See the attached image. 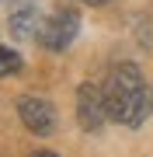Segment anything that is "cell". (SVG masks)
I'll return each instance as SVG.
<instances>
[{
  "mask_svg": "<svg viewBox=\"0 0 153 157\" xmlns=\"http://www.w3.org/2000/svg\"><path fill=\"white\" fill-rule=\"evenodd\" d=\"M80 4H91V7H104L108 0H80Z\"/></svg>",
  "mask_w": 153,
  "mask_h": 157,
  "instance_id": "7",
  "label": "cell"
},
{
  "mask_svg": "<svg viewBox=\"0 0 153 157\" xmlns=\"http://www.w3.org/2000/svg\"><path fill=\"white\" fill-rule=\"evenodd\" d=\"M31 157H59V154H52V150H38V154H31Z\"/></svg>",
  "mask_w": 153,
  "mask_h": 157,
  "instance_id": "8",
  "label": "cell"
},
{
  "mask_svg": "<svg viewBox=\"0 0 153 157\" xmlns=\"http://www.w3.org/2000/svg\"><path fill=\"white\" fill-rule=\"evenodd\" d=\"M80 32V14L73 7H59V11H52L46 21L38 25V32H35V39H38L42 49H52V52H63L70 42L77 39Z\"/></svg>",
  "mask_w": 153,
  "mask_h": 157,
  "instance_id": "2",
  "label": "cell"
},
{
  "mask_svg": "<svg viewBox=\"0 0 153 157\" xmlns=\"http://www.w3.org/2000/svg\"><path fill=\"white\" fill-rule=\"evenodd\" d=\"M108 119V101H104V87L97 84H80L77 87V122L84 133H97Z\"/></svg>",
  "mask_w": 153,
  "mask_h": 157,
  "instance_id": "3",
  "label": "cell"
},
{
  "mask_svg": "<svg viewBox=\"0 0 153 157\" xmlns=\"http://www.w3.org/2000/svg\"><path fill=\"white\" fill-rule=\"evenodd\" d=\"M14 73H21V56L7 45H0V77H14Z\"/></svg>",
  "mask_w": 153,
  "mask_h": 157,
  "instance_id": "6",
  "label": "cell"
},
{
  "mask_svg": "<svg viewBox=\"0 0 153 157\" xmlns=\"http://www.w3.org/2000/svg\"><path fill=\"white\" fill-rule=\"evenodd\" d=\"M38 7H35V0H17V4L7 11V28H11L14 39H31L35 32H38Z\"/></svg>",
  "mask_w": 153,
  "mask_h": 157,
  "instance_id": "5",
  "label": "cell"
},
{
  "mask_svg": "<svg viewBox=\"0 0 153 157\" xmlns=\"http://www.w3.org/2000/svg\"><path fill=\"white\" fill-rule=\"evenodd\" d=\"M104 101H108V119L129 126V129L143 126L146 115L153 112L150 84L143 80V70L136 63H118V67H111L108 84H104Z\"/></svg>",
  "mask_w": 153,
  "mask_h": 157,
  "instance_id": "1",
  "label": "cell"
},
{
  "mask_svg": "<svg viewBox=\"0 0 153 157\" xmlns=\"http://www.w3.org/2000/svg\"><path fill=\"white\" fill-rule=\"evenodd\" d=\"M17 115H21L24 129L35 133V136H49L52 126H56V108H52L46 98H38V94L17 98Z\"/></svg>",
  "mask_w": 153,
  "mask_h": 157,
  "instance_id": "4",
  "label": "cell"
}]
</instances>
